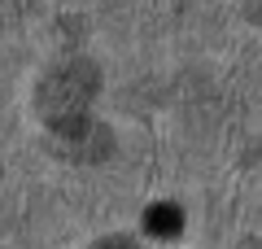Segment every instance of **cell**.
<instances>
[{
	"label": "cell",
	"mask_w": 262,
	"mask_h": 249,
	"mask_svg": "<svg viewBox=\"0 0 262 249\" xmlns=\"http://www.w3.org/2000/svg\"><path fill=\"white\" fill-rule=\"evenodd\" d=\"M149 227L158 232V236H175V232H179V210H175V205H158V210H149Z\"/></svg>",
	"instance_id": "1"
},
{
	"label": "cell",
	"mask_w": 262,
	"mask_h": 249,
	"mask_svg": "<svg viewBox=\"0 0 262 249\" xmlns=\"http://www.w3.org/2000/svg\"><path fill=\"white\" fill-rule=\"evenodd\" d=\"M101 249H136V245H127V240H110V245H101Z\"/></svg>",
	"instance_id": "2"
}]
</instances>
